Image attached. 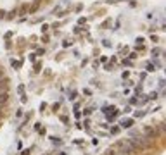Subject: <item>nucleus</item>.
I'll return each mask as SVG.
<instances>
[{"label": "nucleus", "mask_w": 166, "mask_h": 155, "mask_svg": "<svg viewBox=\"0 0 166 155\" xmlns=\"http://www.w3.org/2000/svg\"><path fill=\"white\" fill-rule=\"evenodd\" d=\"M125 112H126V114H128V112H132V107L126 105V107H125Z\"/></svg>", "instance_id": "obj_24"}, {"label": "nucleus", "mask_w": 166, "mask_h": 155, "mask_svg": "<svg viewBox=\"0 0 166 155\" xmlns=\"http://www.w3.org/2000/svg\"><path fill=\"white\" fill-rule=\"evenodd\" d=\"M50 0H0V21H12L38 12Z\"/></svg>", "instance_id": "obj_1"}, {"label": "nucleus", "mask_w": 166, "mask_h": 155, "mask_svg": "<svg viewBox=\"0 0 166 155\" xmlns=\"http://www.w3.org/2000/svg\"><path fill=\"white\" fill-rule=\"evenodd\" d=\"M2 114H4V107L0 105V117H2Z\"/></svg>", "instance_id": "obj_28"}, {"label": "nucleus", "mask_w": 166, "mask_h": 155, "mask_svg": "<svg viewBox=\"0 0 166 155\" xmlns=\"http://www.w3.org/2000/svg\"><path fill=\"white\" fill-rule=\"evenodd\" d=\"M59 107H61V103H54V105H52V109L55 110V112H57V110H59Z\"/></svg>", "instance_id": "obj_20"}, {"label": "nucleus", "mask_w": 166, "mask_h": 155, "mask_svg": "<svg viewBox=\"0 0 166 155\" xmlns=\"http://www.w3.org/2000/svg\"><path fill=\"white\" fill-rule=\"evenodd\" d=\"M38 133H40V135H42V136H45V133H47V131H45V128H43V129L40 128V129H38Z\"/></svg>", "instance_id": "obj_22"}, {"label": "nucleus", "mask_w": 166, "mask_h": 155, "mask_svg": "<svg viewBox=\"0 0 166 155\" xmlns=\"http://www.w3.org/2000/svg\"><path fill=\"white\" fill-rule=\"evenodd\" d=\"M45 109H47V103H45V102H43V103H42V105H40V112H43V110H45Z\"/></svg>", "instance_id": "obj_19"}, {"label": "nucleus", "mask_w": 166, "mask_h": 155, "mask_svg": "<svg viewBox=\"0 0 166 155\" xmlns=\"http://www.w3.org/2000/svg\"><path fill=\"white\" fill-rule=\"evenodd\" d=\"M76 95H78L76 91H71V93H69V98H71V100H75V98H76Z\"/></svg>", "instance_id": "obj_17"}, {"label": "nucleus", "mask_w": 166, "mask_h": 155, "mask_svg": "<svg viewBox=\"0 0 166 155\" xmlns=\"http://www.w3.org/2000/svg\"><path fill=\"white\" fill-rule=\"evenodd\" d=\"M21 102H23V103H26V102H28V98L24 97V95H21Z\"/></svg>", "instance_id": "obj_26"}, {"label": "nucleus", "mask_w": 166, "mask_h": 155, "mask_svg": "<svg viewBox=\"0 0 166 155\" xmlns=\"http://www.w3.org/2000/svg\"><path fill=\"white\" fill-rule=\"evenodd\" d=\"M75 117H76V119H80V117H81V112H80V110H75Z\"/></svg>", "instance_id": "obj_18"}, {"label": "nucleus", "mask_w": 166, "mask_h": 155, "mask_svg": "<svg viewBox=\"0 0 166 155\" xmlns=\"http://www.w3.org/2000/svg\"><path fill=\"white\" fill-rule=\"evenodd\" d=\"M137 103H139L137 97H132V98H130V105H137Z\"/></svg>", "instance_id": "obj_12"}, {"label": "nucleus", "mask_w": 166, "mask_h": 155, "mask_svg": "<svg viewBox=\"0 0 166 155\" xmlns=\"http://www.w3.org/2000/svg\"><path fill=\"white\" fill-rule=\"evenodd\" d=\"M16 115H17V117H21V115H23V110L17 109V110H16Z\"/></svg>", "instance_id": "obj_23"}, {"label": "nucleus", "mask_w": 166, "mask_h": 155, "mask_svg": "<svg viewBox=\"0 0 166 155\" xmlns=\"http://www.w3.org/2000/svg\"><path fill=\"white\" fill-rule=\"evenodd\" d=\"M156 98H157V93L156 91H152V93L149 95V100H156Z\"/></svg>", "instance_id": "obj_15"}, {"label": "nucleus", "mask_w": 166, "mask_h": 155, "mask_svg": "<svg viewBox=\"0 0 166 155\" xmlns=\"http://www.w3.org/2000/svg\"><path fill=\"white\" fill-rule=\"evenodd\" d=\"M7 102H9V91H0V105L5 107Z\"/></svg>", "instance_id": "obj_7"}, {"label": "nucleus", "mask_w": 166, "mask_h": 155, "mask_svg": "<svg viewBox=\"0 0 166 155\" xmlns=\"http://www.w3.org/2000/svg\"><path fill=\"white\" fill-rule=\"evenodd\" d=\"M132 126H133V119H130V117L119 121V128H123V129H128V128H132Z\"/></svg>", "instance_id": "obj_5"}, {"label": "nucleus", "mask_w": 166, "mask_h": 155, "mask_svg": "<svg viewBox=\"0 0 166 155\" xmlns=\"http://www.w3.org/2000/svg\"><path fill=\"white\" fill-rule=\"evenodd\" d=\"M133 115H135V117H144V115H145V110H135Z\"/></svg>", "instance_id": "obj_10"}, {"label": "nucleus", "mask_w": 166, "mask_h": 155, "mask_svg": "<svg viewBox=\"0 0 166 155\" xmlns=\"http://www.w3.org/2000/svg\"><path fill=\"white\" fill-rule=\"evenodd\" d=\"M102 112L106 114V117H107V121H114L116 117L119 115V110L116 109V107H104V110Z\"/></svg>", "instance_id": "obj_4"}, {"label": "nucleus", "mask_w": 166, "mask_h": 155, "mask_svg": "<svg viewBox=\"0 0 166 155\" xmlns=\"http://www.w3.org/2000/svg\"><path fill=\"white\" fill-rule=\"evenodd\" d=\"M83 124H85V128H86V129L90 128V121H88V119H85V121H83Z\"/></svg>", "instance_id": "obj_21"}, {"label": "nucleus", "mask_w": 166, "mask_h": 155, "mask_svg": "<svg viewBox=\"0 0 166 155\" xmlns=\"http://www.w3.org/2000/svg\"><path fill=\"white\" fill-rule=\"evenodd\" d=\"M142 135H144V136H147L149 140H154V138H157V136H159V133H157L156 126H150V124H145V126L142 128Z\"/></svg>", "instance_id": "obj_3"}, {"label": "nucleus", "mask_w": 166, "mask_h": 155, "mask_svg": "<svg viewBox=\"0 0 166 155\" xmlns=\"http://www.w3.org/2000/svg\"><path fill=\"white\" fill-rule=\"evenodd\" d=\"M119 131H121V128H119V126H112V128H111V135H118Z\"/></svg>", "instance_id": "obj_9"}, {"label": "nucleus", "mask_w": 166, "mask_h": 155, "mask_svg": "<svg viewBox=\"0 0 166 155\" xmlns=\"http://www.w3.org/2000/svg\"><path fill=\"white\" fill-rule=\"evenodd\" d=\"M92 112H93V109H85L83 112H81V115H86V117H88V115H90Z\"/></svg>", "instance_id": "obj_11"}, {"label": "nucleus", "mask_w": 166, "mask_h": 155, "mask_svg": "<svg viewBox=\"0 0 166 155\" xmlns=\"http://www.w3.org/2000/svg\"><path fill=\"white\" fill-rule=\"evenodd\" d=\"M59 119H61V121L64 122V124H68V122H69V119H68V117H66V115H61V117H59Z\"/></svg>", "instance_id": "obj_16"}, {"label": "nucleus", "mask_w": 166, "mask_h": 155, "mask_svg": "<svg viewBox=\"0 0 166 155\" xmlns=\"http://www.w3.org/2000/svg\"><path fill=\"white\" fill-rule=\"evenodd\" d=\"M17 93H19V95H24V86H23V85L17 86Z\"/></svg>", "instance_id": "obj_14"}, {"label": "nucleus", "mask_w": 166, "mask_h": 155, "mask_svg": "<svg viewBox=\"0 0 166 155\" xmlns=\"http://www.w3.org/2000/svg\"><path fill=\"white\" fill-rule=\"evenodd\" d=\"M21 155H30V148H26V150H23V153Z\"/></svg>", "instance_id": "obj_27"}, {"label": "nucleus", "mask_w": 166, "mask_h": 155, "mask_svg": "<svg viewBox=\"0 0 166 155\" xmlns=\"http://www.w3.org/2000/svg\"><path fill=\"white\" fill-rule=\"evenodd\" d=\"M111 148H114L119 155H133L137 153L139 150H137V146L133 145V141L130 138H125V140H118L116 143H112Z\"/></svg>", "instance_id": "obj_2"}, {"label": "nucleus", "mask_w": 166, "mask_h": 155, "mask_svg": "<svg viewBox=\"0 0 166 155\" xmlns=\"http://www.w3.org/2000/svg\"><path fill=\"white\" fill-rule=\"evenodd\" d=\"M9 83H11V81H9L7 76L0 79V91H9Z\"/></svg>", "instance_id": "obj_6"}, {"label": "nucleus", "mask_w": 166, "mask_h": 155, "mask_svg": "<svg viewBox=\"0 0 166 155\" xmlns=\"http://www.w3.org/2000/svg\"><path fill=\"white\" fill-rule=\"evenodd\" d=\"M147 102H149V97H144V98H142V100L139 102V105H145Z\"/></svg>", "instance_id": "obj_13"}, {"label": "nucleus", "mask_w": 166, "mask_h": 155, "mask_svg": "<svg viewBox=\"0 0 166 155\" xmlns=\"http://www.w3.org/2000/svg\"><path fill=\"white\" fill-rule=\"evenodd\" d=\"M40 128H42V122H37V124H35V129H37V131H38Z\"/></svg>", "instance_id": "obj_25"}, {"label": "nucleus", "mask_w": 166, "mask_h": 155, "mask_svg": "<svg viewBox=\"0 0 166 155\" xmlns=\"http://www.w3.org/2000/svg\"><path fill=\"white\" fill-rule=\"evenodd\" d=\"M104 155H119V153H118V152H116V150H114V148H107V150H106V153H104Z\"/></svg>", "instance_id": "obj_8"}]
</instances>
